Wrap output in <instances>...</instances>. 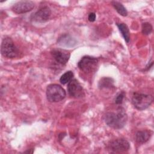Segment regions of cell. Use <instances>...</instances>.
<instances>
[{"label":"cell","instance_id":"cell-2","mask_svg":"<svg viewBox=\"0 0 154 154\" xmlns=\"http://www.w3.org/2000/svg\"><path fill=\"white\" fill-rule=\"evenodd\" d=\"M66 96L65 90L58 84H49L46 88V97L51 102H60L63 100Z\"/></svg>","mask_w":154,"mask_h":154},{"label":"cell","instance_id":"cell-4","mask_svg":"<svg viewBox=\"0 0 154 154\" xmlns=\"http://www.w3.org/2000/svg\"><path fill=\"white\" fill-rule=\"evenodd\" d=\"M99 60L94 57L85 55L82 57L78 63L79 69L84 73H91L94 72L98 66Z\"/></svg>","mask_w":154,"mask_h":154},{"label":"cell","instance_id":"cell-16","mask_svg":"<svg viewBox=\"0 0 154 154\" xmlns=\"http://www.w3.org/2000/svg\"><path fill=\"white\" fill-rule=\"evenodd\" d=\"M74 75L72 71L69 70L66 72H65L64 74H63L60 78V82L62 84H66L67 83H69L72 79Z\"/></svg>","mask_w":154,"mask_h":154},{"label":"cell","instance_id":"cell-15","mask_svg":"<svg viewBox=\"0 0 154 154\" xmlns=\"http://www.w3.org/2000/svg\"><path fill=\"white\" fill-rule=\"evenodd\" d=\"M112 5L117 12L122 16H126L128 15V11L124 5L120 2L116 1H112L111 2Z\"/></svg>","mask_w":154,"mask_h":154},{"label":"cell","instance_id":"cell-17","mask_svg":"<svg viewBox=\"0 0 154 154\" xmlns=\"http://www.w3.org/2000/svg\"><path fill=\"white\" fill-rule=\"evenodd\" d=\"M153 30L152 25L149 22H144L142 24V32L144 35L150 34Z\"/></svg>","mask_w":154,"mask_h":154},{"label":"cell","instance_id":"cell-19","mask_svg":"<svg viewBox=\"0 0 154 154\" xmlns=\"http://www.w3.org/2000/svg\"><path fill=\"white\" fill-rule=\"evenodd\" d=\"M96 14L93 12H91L90 13H89L88 14V19L90 22H94L96 20Z\"/></svg>","mask_w":154,"mask_h":154},{"label":"cell","instance_id":"cell-8","mask_svg":"<svg viewBox=\"0 0 154 154\" xmlns=\"http://www.w3.org/2000/svg\"><path fill=\"white\" fill-rule=\"evenodd\" d=\"M51 54L54 60L62 65L66 64L70 57L69 51L61 48H54L51 50Z\"/></svg>","mask_w":154,"mask_h":154},{"label":"cell","instance_id":"cell-10","mask_svg":"<svg viewBox=\"0 0 154 154\" xmlns=\"http://www.w3.org/2000/svg\"><path fill=\"white\" fill-rule=\"evenodd\" d=\"M51 15V10L48 6H45L40 8L35 13H34L31 19L32 20L37 22H45L49 20Z\"/></svg>","mask_w":154,"mask_h":154},{"label":"cell","instance_id":"cell-13","mask_svg":"<svg viewBox=\"0 0 154 154\" xmlns=\"http://www.w3.org/2000/svg\"><path fill=\"white\" fill-rule=\"evenodd\" d=\"M114 79L110 77L102 78L98 83V87L100 90L109 89L114 87Z\"/></svg>","mask_w":154,"mask_h":154},{"label":"cell","instance_id":"cell-14","mask_svg":"<svg viewBox=\"0 0 154 154\" xmlns=\"http://www.w3.org/2000/svg\"><path fill=\"white\" fill-rule=\"evenodd\" d=\"M116 25L125 42L128 43L130 41V32L128 26L124 23H117Z\"/></svg>","mask_w":154,"mask_h":154},{"label":"cell","instance_id":"cell-6","mask_svg":"<svg viewBox=\"0 0 154 154\" xmlns=\"http://www.w3.org/2000/svg\"><path fill=\"white\" fill-rule=\"evenodd\" d=\"M130 149L129 143L125 139L118 138L110 141L108 144V149L111 153H122Z\"/></svg>","mask_w":154,"mask_h":154},{"label":"cell","instance_id":"cell-11","mask_svg":"<svg viewBox=\"0 0 154 154\" xmlns=\"http://www.w3.org/2000/svg\"><path fill=\"white\" fill-rule=\"evenodd\" d=\"M57 43L62 46L73 47L76 45L77 42L75 38H73L70 35L65 34L61 35L58 38Z\"/></svg>","mask_w":154,"mask_h":154},{"label":"cell","instance_id":"cell-5","mask_svg":"<svg viewBox=\"0 0 154 154\" xmlns=\"http://www.w3.org/2000/svg\"><path fill=\"white\" fill-rule=\"evenodd\" d=\"M1 54L8 58H14L18 55L19 51L11 38L6 37L3 38L1 45Z\"/></svg>","mask_w":154,"mask_h":154},{"label":"cell","instance_id":"cell-1","mask_svg":"<svg viewBox=\"0 0 154 154\" xmlns=\"http://www.w3.org/2000/svg\"><path fill=\"white\" fill-rule=\"evenodd\" d=\"M103 120L108 126L115 129H120L125 126L128 120V115L124 108L119 107L116 111L105 113Z\"/></svg>","mask_w":154,"mask_h":154},{"label":"cell","instance_id":"cell-18","mask_svg":"<svg viewBox=\"0 0 154 154\" xmlns=\"http://www.w3.org/2000/svg\"><path fill=\"white\" fill-rule=\"evenodd\" d=\"M125 96V93L124 91H121L119 93H118L115 98V103L117 105L122 104L123 100V99Z\"/></svg>","mask_w":154,"mask_h":154},{"label":"cell","instance_id":"cell-20","mask_svg":"<svg viewBox=\"0 0 154 154\" xmlns=\"http://www.w3.org/2000/svg\"><path fill=\"white\" fill-rule=\"evenodd\" d=\"M153 61L149 63L146 66L145 70H148L150 67H152L153 66Z\"/></svg>","mask_w":154,"mask_h":154},{"label":"cell","instance_id":"cell-3","mask_svg":"<svg viewBox=\"0 0 154 154\" xmlns=\"http://www.w3.org/2000/svg\"><path fill=\"white\" fill-rule=\"evenodd\" d=\"M153 97L150 94L140 93H134L132 97V103L138 110L147 108L153 102Z\"/></svg>","mask_w":154,"mask_h":154},{"label":"cell","instance_id":"cell-12","mask_svg":"<svg viewBox=\"0 0 154 154\" xmlns=\"http://www.w3.org/2000/svg\"><path fill=\"white\" fill-rule=\"evenodd\" d=\"M152 135V132L150 130L139 131L135 134V141L138 143H145L149 140Z\"/></svg>","mask_w":154,"mask_h":154},{"label":"cell","instance_id":"cell-9","mask_svg":"<svg viewBox=\"0 0 154 154\" xmlns=\"http://www.w3.org/2000/svg\"><path fill=\"white\" fill-rule=\"evenodd\" d=\"M35 7V3L31 1H20L12 6V10L16 14H23L31 11Z\"/></svg>","mask_w":154,"mask_h":154},{"label":"cell","instance_id":"cell-7","mask_svg":"<svg viewBox=\"0 0 154 154\" xmlns=\"http://www.w3.org/2000/svg\"><path fill=\"white\" fill-rule=\"evenodd\" d=\"M67 91L69 94L75 98H81L84 96V89L76 79H72L67 84Z\"/></svg>","mask_w":154,"mask_h":154}]
</instances>
